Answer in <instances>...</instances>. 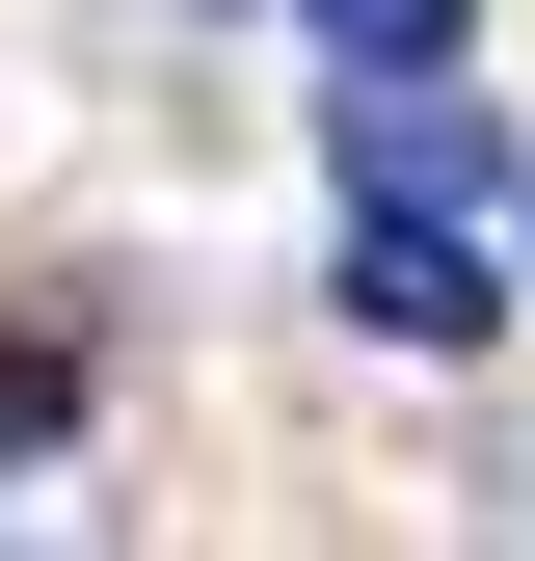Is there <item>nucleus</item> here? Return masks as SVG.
<instances>
[{"mask_svg":"<svg viewBox=\"0 0 535 561\" xmlns=\"http://www.w3.org/2000/svg\"><path fill=\"white\" fill-rule=\"evenodd\" d=\"M349 321H375V347H429V375H455V347H482V321H509V267H482V241H455V215H429V187H375V215H349Z\"/></svg>","mask_w":535,"mask_h":561,"instance_id":"nucleus-1","label":"nucleus"},{"mask_svg":"<svg viewBox=\"0 0 535 561\" xmlns=\"http://www.w3.org/2000/svg\"><path fill=\"white\" fill-rule=\"evenodd\" d=\"M321 54L349 81H429V54H482V0H321Z\"/></svg>","mask_w":535,"mask_h":561,"instance_id":"nucleus-2","label":"nucleus"}]
</instances>
